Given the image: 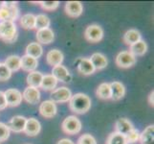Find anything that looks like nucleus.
<instances>
[{
  "label": "nucleus",
  "mask_w": 154,
  "mask_h": 144,
  "mask_svg": "<svg viewBox=\"0 0 154 144\" xmlns=\"http://www.w3.org/2000/svg\"><path fill=\"white\" fill-rule=\"evenodd\" d=\"M22 98H24L27 103L35 105L39 103L40 101V92L38 88H35L33 87H27L23 91Z\"/></svg>",
  "instance_id": "nucleus-10"
},
{
  "label": "nucleus",
  "mask_w": 154,
  "mask_h": 144,
  "mask_svg": "<svg viewBox=\"0 0 154 144\" xmlns=\"http://www.w3.org/2000/svg\"><path fill=\"white\" fill-rule=\"evenodd\" d=\"M52 75L54 76L57 82H69L71 80V74L69 72L68 69L64 66H57L53 67L52 70Z\"/></svg>",
  "instance_id": "nucleus-14"
},
{
  "label": "nucleus",
  "mask_w": 154,
  "mask_h": 144,
  "mask_svg": "<svg viewBox=\"0 0 154 144\" xmlns=\"http://www.w3.org/2000/svg\"><path fill=\"white\" fill-rule=\"evenodd\" d=\"M2 4H3V1H0V7L2 6Z\"/></svg>",
  "instance_id": "nucleus-41"
},
{
  "label": "nucleus",
  "mask_w": 154,
  "mask_h": 144,
  "mask_svg": "<svg viewBox=\"0 0 154 144\" xmlns=\"http://www.w3.org/2000/svg\"><path fill=\"white\" fill-rule=\"evenodd\" d=\"M57 144H75L71 139H68V138H62Z\"/></svg>",
  "instance_id": "nucleus-39"
},
{
  "label": "nucleus",
  "mask_w": 154,
  "mask_h": 144,
  "mask_svg": "<svg viewBox=\"0 0 154 144\" xmlns=\"http://www.w3.org/2000/svg\"><path fill=\"white\" fill-rule=\"evenodd\" d=\"M90 108H91V99L86 94L76 93L75 95H72L69 101V109L78 114H86Z\"/></svg>",
  "instance_id": "nucleus-1"
},
{
  "label": "nucleus",
  "mask_w": 154,
  "mask_h": 144,
  "mask_svg": "<svg viewBox=\"0 0 154 144\" xmlns=\"http://www.w3.org/2000/svg\"><path fill=\"white\" fill-rule=\"evenodd\" d=\"M83 12V7L79 1H68L65 4V13L71 18H78Z\"/></svg>",
  "instance_id": "nucleus-12"
},
{
  "label": "nucleus",
  "mask_w": 154,
  "mask_h": 144,
  "mask_svg": "<svg viewBox=\"0 0 154 144\" xmlns=\"http://www.w3.org/2000/svg\"><path fill=\"white\" fill-rule=\"evenodd\" d=\"M105 144H127V142H126L125 135L114 132V133H111L108 136Z\"/></svg>",
  "instance_id": "nucleus-32"
},
{
  "label": "nucleus",
  "mask_w": 154,
  "mask_h": 144,
  "mask_svg": "<svg viewBox=\"0 0 154 144\" xmlns=\"http://www.w3.org/2000/svg\"><path fill=\"white\" fill-rule=\"evenodd\" d=\"M0 39L7 43H13L17 39V28L12 21H0Z\"/></svg>",
  "instance_id": "nucleus-2"
},
{
  "label": "nucleus",
  "mask_w": 154,
  "mask_h": 144,
  "mask_svg": "<svg viewBox=\"0 0 154 144\" xmlns=\"http://www.w3.org/2000/svg\"><path fill=\"white\" fill-rule=\"evenodd\" d=\"M110 88H111V99L114 101H118L122 99L125 94V88L121 82L114 81L110 83Z\"/></svg>",
  "instance_id": "nucleus-18"
},
{
  "label": "nucleus",
  "mask_w": 154,
  "mask_h": 144,
  "mask_svg": "<svg viewBox=\"0 0 154 144\" xmlns=\"http://www.w3.org/2000/svg\"><path fill=\"white\" fill-rule=\"evenodd\" d=\"M20 65L21 68L24 71H27L30 73L32 71H35L36 67L38 66V61L31 56L24 55L22 56V58H20Z\"/></svg>",
  "instance_id": "nucleus-16"
},
{
  "label": "nucleus",
  "mask_w": 154,
  "mask_h": 144,
  "mask_svg": "<svg viewBox=\"0 0 154 144\" xmlns=\"http://www.w3.org/2000/svg\"><path fill=\"white\" fill-rule=\"evenodd\" d=\"M136 63V57L129 51L120 52L116 57V65L121 68H129Z\"/></svg>",
  "instance_id": "nucleus-7"
},
{
  "label": "nucleus",
  "mask_w": 154,
  "mask_h": 144,
  "mask_svg": "<svg viewBox=\"0 0 154 144\" xmlns=\"http://www.w3.org/2000/svg\"><path fill=\"white\" fill-rule=\"evenodd\" d=\"M43 75L38 72V71H32L28 74L27 76V84L28 87H33L35 88H40V84H41V80Z\"/></svg>",
  "instance_id": "nucleus-28"
},
{
  "label": "nucleus",
  "mask_w": 154,
  "mask_h": 144,
  "mask_svg": "<svg viewBox=\"0 0 154 144\" xmlns=\"http://www.w3.org/2000/svg\"><path fill=\"white\" fill-rule=\"evenodd\" d=\"M142 40V35L136 29H129L124 35V42L127 45H132Z\"/></svg>",
  "instance_id": "nucleus-22"
},
{
  "label": "nucleus",
  "mask_w": 154,
  "mask_h": 144,
  "mask_svg": "<svg viewBox=\"0 0 154 144\" xmlns=\"http://www.w3.org/2000/svg\"><path fill=\"white\" fill-rule=\"evenodd\" d=\"M84 37L90 42H99L103 38V30L98 24L89 25L84 32Z\"/></svg>",
  "instance_id": "nucleus-6"
},
{
  "label": "nucleus",
  "mask_w": 154,
  "mask_h": 144,
  "mask_svg": "<svg viewBox=\"0 0 154 144\" xmlns=\"http://www.w3.org/2000/svg\"><path fill=\"white\" fill-rule=\"evenodd\" d=\"M11 76H12V72L9 70V68L4 65V62H0V81H8Z\"/></svg>",
  "instance_id": "nucleus-34"
},
{
  "label": "nucleus",
  "mask_w": 154,
  "mask_h": 144,
  "mask_svg": "<svg viewBox=\"0 0 154 144\" xmlns=\"http://www.w3.org/2000/svg\"><path fill=\"white\" fill-rule=\"evenodd\" d=\"M20 25L24 29H35V15L33 14H26L20 18Z\"/></svg>",
  "instance_id": "nucleus-30"
},
{
  "label": "nucleus",
  "mask_w": 154,
  "mask_h": 144,
  "mask_svg": "<svg viewBox=\"0 0 154 144\" xmlns=\"http://www.w3.org/2000/svg\"><path fill=\"white\" fill-rule=\"evenodd\" d=\"M8 107L7 102H6V98H5L4 92L0 90V110H5Z\"/></svg>",
  "instance_id": "nucleus-38"
},
{
  "label": "nucleus",
  "mask_w": 154,
  "mask_h": 144,
  "mask_svg": "<svg viewBox=\"0 0 154 144\" xmlns=\"http://www.w3.org/2000/svg\"><path fill=\"white\" fill-rule=\"evenodd\" d=\"M57 85V80L52 74L43 75L41 80L40 88L44 90H54Z\"/></svg>",
  "instance_id": "nucleus-25"
},
{
  "label": "nucleus",
  "mask_w": 154,
  "mask_h": 144,
  "mask_svg": "<svg viewBox=\"0 0 154 144\" xmlns=\"http://www.w3.org/2000/svg\"><path fill=\"white\" fill-rule=\"evenodd\" d=\"M72 97L71 90L66 87L55 88L51 93V101L54 103H66Z\"/></svg>",
  "instance_id": "nucleus-5"
},
{
  "label": "nucleus",
  "mask_w": 154,
  "mask_h": 144,
  "mask_svg": "<svg viewBox=\"0 0 154 144\" xmlns=\"http://www.w3.org/2000/svg\"><path fill=\"white\" fill-rule=\"evenodd\" d=\"M19 10L17 6V2H5L3 1L0 7V21H12L14 22L18 18Z\"/></svg>",
  "instance_id": "nucleus-3"
},
{
  "label": "nucleus",
  "mask_w": 154,
  "mask_h": 144,
  "mask_svg": "<svg viewBox=\"0 0 154 144\" xmlns=\"http://www.w3.org/2000/svg\"><path fill=\"white\" fill-rule=\"evenodd\" d=\"M51 25V20L47 15L41 14L35 15V29L41 30V29H46L49 28Z\"/></svg>",
  "instance_id": "nucleus-31"
},
{
  "label": "nucleus",
  "mask_w": 154,
  "mask_h": 144,
  "mask_svg": "<svg viewBox=\"0 0 154 144\" xmlns=\"http://www.w3.org/2000/svg\"><path fill=\"white\" fill-rule=\"evenodd\" d=\"M55 39L54 32L50 28L38 30L36 32V40L42 44H50Z\"/></svg>",
  "instance_id": "nucleus-17"
},
{
  "label": "nucleus",
  "mask_w": 154,
  "mask_h": 144,
  "mask_svg": "<svg viewBox=\"0 0 154 144\" xmlns=\"http://www.w3.org/2000/svg\"><path fill=\"white\" fill-rule=\"evenodd\" d=\"M27 118L21 115H15L11 118L9 123L7 124V127L10 131H13L14 133H21L24 131L25 124Z\"/></svg>",
  "instance_id": "nucleus-11"
},
{
  "label": "nucleus",
  "mask_w": 154,
  "mask_h": 144,
  "mask_svg": "<svg viewBox=\"0 0 154 144\" xmlns=\"http://www.w3.org/2000/svg\"><path fill=\"white\" fill-rule=\"evenodd\" d=\"M141 144H154V126L150 125L146 127L140 134Z\"/></svg>",
  "instance_id": "nucleus-26"
},
{
  "label": "nucleus",
  "mask_w": 154,
  "mask_h": 144,
  "mask_svg": "<svg viewBox=\"0 0 154 144\" xmlns=\"http://www.w3.org/2000/svg\"><path fill=\"white\" fill-rule=\"evenodd\" d=\"M146 51H147V44H146V42L143 40L130 45V48H129V52L135 57L144 56L146 53Z\"/></svg>",
  "instance_id": "nucleus-23"
},
{
  "label": "nucleus",
  "mask_w": 154,
  "mask_h": 144,
  "mask_svg": "<svg viewBox=\"0 0 154 144\" xmlns=\"http://www.w3.org/2000/svg\"><path fill=\"white\" fill-rule=\"evenodd\" d=\"M4 65L9 68V70L11 72L18 71L21 68L20 57H18L17 55H11L6 59V60H5Z\"/></svg>",
  "instance_id": "nucleus-27"
},
{
  "label": "nucleus",
  "mask_w": 154,
  "mask_h": 144,
  "mask_svg": "<svg viewBox=\"0 0 154 144\" xmlns=\"http://www.w3.org/2000/svg\"><path fill=\"white\" fill-rule=\"evenodd\" d=\"M96 94L98 98L103 100L111 99V88L109 83H103L100 84L97 88Z\"/></svg>",
  "instance_id": "nucleus-29"
},
{
  "label": "nucleus",
  "mask_w": 154,
  "mask_h": 144,
  "mask_svg": "<svg viewBox=\"0 0 154 144\" xmlns=\"http://www.w3.org/2000/svg\"><path fill=\"white\" fill-rule=\"evenodd\" d=\"M134 129V126L131 122L126 118H120L115 123V132L120 133L122 135H126Z\"/></svg>",
  "instance_id": "nucleus-19"
},
{
  "label": "nucleus",
  "mask_w": 154,
  "mask_h": 144,
  "mask_svg": "<svg viewBox=\"0 0 154 144\" xmlns=\"http://www.w3.org/2000/svg\"><path fill=\"white\" fill-rule=\"evenodd\" d=\"M148 103L151 107H153V104H154V91H152L149 93V96H148Z\"/></svg>",
  "instance_id": "nucleus-40"
},
{
  "label": "nucleus",
  "mask_w": 154,
  "mask_h": 144,
  "mask_svg": "<svg viewBox=\"0 0 154 144\" xmlns=\"http://www.w3.org/2000/svg\"><path fill=\"white\" fill-rule=\"evenodd\" d=\"M38 4L42 7V9L46 11H54L60 6V2L58 1H40L38 2Z\"/></svg>",
  "instance_id": "nucleus-36"
},
{
  "label": "nucleus",
  "mask_w": 154,
  "mask_h": 144,
  "mask_svg": "<svg viewBox=\"0 0 154 144\" xmlns=\"http://www.w3.org/2000/svg\"><path fill=\"white\" fill-rule=\"evenodd\" d=\"M62 131L68 135H77L82 130V122L78 117L70 115L63 120L61 124Z\"/></svg>",
  "instance_id": "nucleus-4"
},
{
  "label": "nucleus",
  "mask_w": 154,
  "mask_h": 144,
  "mask_svg": "<svg viewBox=\"0 0 154 144\" xmlns=\"http://www.w3.org/2000/svg\"><path fill=\"white\" fill-rule=\"evenodd\" d=\"M63 59H64V57H63L62 52L57 49L50 50L47 53V56H46L47 63L53 67L61 65L63 62Z\"/></svg>",
  "instance_id": "nucleus-15"
},
{
  "label": "nucleus",
  "mask_w": 154,
  "mask_h": 144,
  "mask_svg": "<svg viewBox=\"0 0 154 144\" xmlns=\"http://www.w3.org/2000/svg\"><path fill=\"white\" fill-rule=\"evenodd\" d=\"M125 139H126L127 144H133L137 142L140 139V132L134 128V129L131 130L128 134L125 135Z\"/></svg>",
  "instance_id": "nucleus-33"
},
{
  "label": "nucleus",
  "mask_w": 154,
  "mask_h": 144,
  "mask_svg": "<svg viewBox=\"0 0 154 144\" xmlns=\"http://www.w3.org/2000/svg\"><path fill=\"white\" fill-rule=\"evenodd\" d=\"M4 95L9 107H17L22 102V93L18 89L9 88L4 92Z\"/></svg>",
  "instance_id": "nucleus-8"
},
{
  "label": "nucleus",
  "mask_w": 154,
  "mask_h": 144,
  "mask_svg": "<svg viewBox=\"0 0 154 144\" xmlns=\"http://www.w3.org/2000/svg\"><path fill=\"white\" fill-rule=\"evenodd\" d=\"M40 130H41V125L39 123V121L35 118H29L26 121L23 132L29 136H35L39 134Z\"/></svg>",
  "instance_id": "nucleus-13"
},
{
  "label": "nucleus",
  "mask_w": 154,
  "mask_h": 144,
  "mask_svg": "<svg viewBox=\"0 0 154 144\" xmlns=\"http://www.w3.org/2000/svg\"><path fill=\"white\" fill-rule=\"evenodd\" d=\"M43 54V48L38 42H32L26 47V55L31 56L38 60Z\"/></svg>",
  "instance_id": "nucleus-24"
},
{
  "label": "nucleus",
  "mask_w": 154,
  "mask_h": 144,
  "mask_svg": "<svg viewBox=\"0 0 154 144\" xmlns=\"http://www.w3.org/2000/svg\"><path fill=\"white\" fill-rule=\"evenodd\" d=\"M78 70L79 73L83 74V75H91V74L96 71V69H95L94 66L90 62L89 59L82 58L79 60V62L78 65Z\"/></svg>",
  "instance_id": "nucleus-21"
},
{
  "label": "nucleus",
  "mask_w": 154,
  "mask_h": 144,
  "mask_svg": "<svg viewBox=\"0 0 154 144\" xmlns=\"http://www.w3.org/2000/svg\"><path fill=\"white\" fill-rule=\"evenodd\" d=\"M10 130L6 124L0 122V142L7 140L10 136Z\"/></svg>",
  "instance_id": "nucleus-37"
},
{
  "label": "nucleus",
  "mask_w": 154,
  "mask_h": 144,
  "mask_svg": "<svg viewBox=\"0 0 154 144\" xmlns=\"http://www.w3.org/2000/svg\"><path fill=\"white\" fill-rule=\"evenodd\" d=\"M57 105L51 100H46L39 106V113L45 118H53L57 114Z\"/></svg>",
  "instance_id": "nucleus-9"
},
{
  "label": "nucleus",
  "mask_w": 154,
  "mask_h": 144,
  "mask_svg": "<svg viewBox=\"0 0 154 144\" xmlns=\"http://www.w3.org/2000/svg\"><path fill=\"white\" fill-rule=\"evenodd\" d=\"M77 144H97V140L93 136L89 134H84L79 136Z\"/></svg>",
  "instance_id": "nucleus-35"
},
{
  "label": "nucleus",
  "mask_w": 154,
  "mask_h": 144,
  "mask_svg": "<svg viewBox=\"0 0 154 144\" xmlns=\"http://www.w3.org/2000/svg\"><path fill=\"white\" fill-rule=\"evenodd\" d=\"M89 60L96 70H100L107 66V59L102 53H94Z\"/></svg>",
  "instance_id": "nucleus-20"
}]
</instances>
